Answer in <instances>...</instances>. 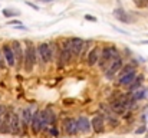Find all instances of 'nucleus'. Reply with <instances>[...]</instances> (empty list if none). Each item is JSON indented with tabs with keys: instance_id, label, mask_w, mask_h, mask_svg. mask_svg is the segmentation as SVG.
Wrapping results in <instances>:
<instances>
[{
	"instance_id": "1",
	"label": "nucleus",
	"mask_w": 148,
	"mask_h": 138,
	"mask_svg": "<svg viewBox=\"0 0 148 138\" xmlns=\"http://www.w3.org/2000/svg\"><path fill=\"white\" fill-rule=\"evenodd\" d=\"M116 58H119L118 49H116L115 46H105V47L102 49L101 55H99V60H98L101 69L105 72L106 68H108V63H111V62H112L114 59H116Z\"/></svg>"
},
{
	"instance_id": "2",
	"label": "nucleus",
	"mask_w": 148,
	"mask_h": 138,
	"mask_svg": "<svg viewBox=\"0 0 148 138\" xmlns=\"http://www.w3.org/2000/svg\"><path fill=\"white\" fill-rule=\"evenodd\" d=\"M26 49H25V53H23V68L26 72H30L36 63V50H35V46L33 43H30L29 41L26 42Z\"/></svg>"
},
{
	"instance_id": "3",
	"label": "nucleus",
	"mask_w": 148,
	"mask_h": 138,
	"mask_svg": "<svg viewBox=\"0 0 148 138\" xmlns=\"http://www.w3.org/2000/svg\"><path fill=\"white\" fill-rule=\"evenodd\" d=\"M36 58L40 59V63L42 65H46L52 62L55 58H53V50H52V46L49 43H40L36 49Z\"/></svg>"
},
{
	"instance_id": "4",
	"label": "nucleus",
	"mask_w": 148,
	"mask_h": 138,
	"mask_svg": "<svg viewBox=\"0 0 148 138\" xmlns=\"http://www.w3.org/2000/svg\"><path fill=\"white\" fill-rule=\"evenodd\" d=\"M71 58H72V52H71V43L68 39V41H63V43L59 49V58H58L59 68H63L65 65H68L71 62Z\"/></svg>"
},
{
	"instance_id": "5",
	"label": "nucleus",
	"mask_w": 148,
	"mask_h": 138,
	"mask_svg": "<svg viewBox=\"0 0 148 138\" xmlns=\"http://www.w3.org/2000/svg\"><path fill=\"white\" fill-rule=\"evenodd\" d=\"M121 68H122V59H121V58L114 59V60L111 62V65L106 68V71H105V76H106L108 79H112Z\"/></svg>"
},
{
	"instance_id": "6",
	"label": "nucleus",
	"mask_w": 148,
	"mask_h": 138,
	"mask_svg": "<svg viewBox=\"0 0 148 138\" xmlns=\"http://www.w3.org/2000/svg\"><path fill=\"white\" fill-rule=\"evenodd\" d=\"M22 131V122H20V115L12 112V118H10V128H9V134L13 135H19Z\"/></svg>"
},
{
	"instance_id": "7",
	"label": "nucleus",
	"mask_w": 148,
	"mask_h": 138,
	"mask_svg": "<svg viewBox=\"0 0 148 138\" xmlns=\"http://www.w3.org/2000/svg\"><path fill=\"white\" fill-rule=\"evenodd\" d=\"M63 131L68 135H76L79 133V127H78V121L75 118H68L63 122Z\"/></svg>"
},
{
	"instance_id": "8",
	"label": "nucleus",
	"mask_w": 148,
	"mask_h": 138,
	"mask_svg": "<svg viewBox=\"0 0 148 138\" xmlns=\"http://www.w3.org/2000/svg\"><path fill=\"white\" fill-rule=\"evenodd\" d=\"M12 50H13V55H14V60H16V65L20 68L22 65H23V49H22V45H20V42H17V41H14V42H12Z\"/></svg>"
},
{
	"instance_id": "9",
	"label": "nucleus",
	"mask_w": 148,
	"mask_h": 138,
	"mask_svg": "<svg viewBox=\"0 0 148 138\" xmlns=\"http://www.w3.org/2000/svg\"><path fill=\"white\" fill-rule=\"evenodd\" d=\"M71 43V52H72V58H78L82 53V46H84V41L81 38H72L69 39Z\"/></svg>"
},
{
	"instance_id": "10",
	"label": "nucleus",
	"mask_w": 148,
	"mask_h": 138,
	"mask_svg": "<svg viewBox=\"0 0 148 138\" xmlns=\"http://www.w3.org/2000/svg\"><path fill=\"white\" fill-rule=\"evenodd\" d=\"M40 127H42V111H35L30 122V130L33 131V134L38 135L40 133Z\"/></svg>"
},
{
	"instance_id": "11",
	"label": "nucleus",
	"mask_w": 148,
	"mask_h": 138,
	"mask_svg": "<svg viewBox=\"0 0 148 138\" xmlns=\"http://www.w3.org/2000/svg\"><path fill=\"white\" fill-rule=\"evenodd\" d=\"M32 117H33V111H32V108H30V106H27V108L22 109V112H20V122H22V127H23V128L30 127Z\"/></svg>"
},
{
	"instance_id": "12",
	"label": "nucleus",
	"mask_w": 148,
	"mask_h": 138,
	"mask_svg": "<svg viewBox=\"0 0 148 138\" xmlns=\"http://www.w3.org/2000/svg\"><path fill=\"white\" fill-rule=\"evenodd\" d=\"M1 52H3V58H4L6 63H7L9 66H14V65H16V60H14V55H13L12 46L10 45H3Z\"/></svg>"
},
{
	"instance_id": "13",
	"label": "nucleus",
	"mask_w": 148,
	"mask_h": 138,
	"mask_svg": "<svg viewBox=\"0 0 148 138\" xmlns=\"http://www.w3.org/2000/svg\"><path fill=\"white\" fill-rule=\"evenodd\" d=\"M10 118H12V111H4L3 117H1V122H0V133L1 134H9V128H10Z\"/></svg>"
},
{
	"instance_id": "14",
	"label": "nucleus",
	"mask_w": 148,
	"mask_h": 138,
	"mask_svg": "<svg viewBox=\"0 0 148 138\" xmlns=\"http://www.w3.org/2000/svg\"><path fill=\"white\" fill-rule=\"evenodd\" d=\"M78 127H79V133H84V134H88L91 130H92V127H91V122H89V119L86 118V117H79L78 119Z\"/></svg>"
},
{
	"instance_id": "15",
	"label": "nucleus",
	"mask_w": 148,
	"mask_h": 138,
	"mask_svg": "<svg viewBox=\"0 0 148 138\" xmlns=\"http://www.w3.org/2000/svg\"><path fill=\"white\" fill-rule=\"evenodd\" d=\"M99 47H94L88 55H86V63L89 65V66H94V65H97L98 63V60H99Z\"/></svg>"
},
{
	"instance_id": "16",
	"label": "nucleus",
	"mask_w": 148,
	"mask_h": 138,
	"mask_svg": "<svg viewBox=\"0 0 148 138\" xmlns=\"http://www.w3.org/2000/svg\"><path fill=\"white\" fill-rule=\"evenodd\" d=\"M91 127L95 133H102L103 131V117L102 115H95L91 121Z\"/></svg>"
},
{
	"instance_id": "17",
	"label": "nucleus",
	"mask_w": 148,
	"mask_h": 138,
	"mask_svg": "<svg viewBox=\"0 0 148 138\" xmlns=\"http://www.w3.org/2000/svg\"><path fill=\"white\" fill-rule=\"evenodd\" d=\"M114 16L119 20V22H122V23H130L131 22V17L127 14V12L125 10H122V9H115L114 10Z\"/></svg>"
},
{
	"instance_id": "18",
	"label": "nucleus",
	"mask_w": 148,
	"mask_h": 138,
	"mask_svg": "<svg viewBox=\"0 0 148 138\" xmlns=\"http://www.w3.org/2000/svg\"><path fill=\"white\" fill-rule=\"evenodd\" d=\"M137 78V73H135V71L134 72H131V73H127V75H122L121 78H119V85H125V87H128L134 79Z\"/></svg>"
},
{
	"instance_id": "19",
	"label": "nucleus",
	"mask_w": 148,
	"mask_h": 138,
	"mask_svg": "<svg viewBox=\"0 0 148 138\" xmlns=\"http://www.w3.org/2000/svg\"><path fill=\"white\" fill-rule=\"evenodd\" d=\"M132 92H134L131 95V99L132 101H138V99H143L145 96V91L144 89H135V91H132Z\"/></svg>"
},
{
	"instance_id": "20",
	"label": "nucleus",
	"mask_w": 148,
	"mask_h": 138,
	"mask_svg": "<svg viewBox=\"0 0 148 138\" xmlns=\"http://www.w3.org/2000/svg\"><path fill=\"white\" fill-rule=\"evenodd\" d=\"M3 14H4L6 17H13V16H19V12L12 10V9H4V10H3Z\"/></svg>"
},
{
	"instance_id": "21",
	"label": "nucleus",
	"mask_w": 148,
	"mask_h": 138,
	"mask_svg": "<svg viewBox=\"0 0 148 138\" xmlns=\"http://www.w3.org/2000/svg\"><path fill=\"white\" fill-rule=\"evenodd\" d=\"M135 71V68L132 66V65H127L124 69H122V75H127V73H131V72H134Z\"/></svg>"
},
{
	"instance_id": "22",
	"label": "nucleus",
	"mask_w": 148,
	"mask_h": 138,
	"mask_svg": "<svg viewBox=\"0 0 148 138\" xmlns=\"http://www.w3.org/2000/svg\"><path fill=\"white\" fill-rule=\"evenodd\" d=\"M48 130H49V133H50V134H52V135H53V137H58V134H59V133H58V130H56V127H49Z\"/></svg>"
},
{
	"instance_id": "23",
	"label": "nucleus",
	"mask_w": 148,
	"mask_h": 138,
	"mask_svg": "<svg viewBox=\"0 0 148 138\" xmlns=\"http://www.w3.org/2000/svg\"><path fill=\"white\" fill-rule=\"evenodd\" d=\"M135 3H137V6H140V7H144V6H147V0H144V1H141V0H135Z\"/></svg>"
},
{
	"instance_id": "24",
	"label": "nucleus",
	"mask_w": 148,
	"mask_h": 138,
	"mask_svg": "<svg viewBox=\"0 0 148 138\" xmlns=\"http://www.w3.org/2000/svg\"><path fill=\"white\" fill-rule=\"evenodd\" d=\"M85 19H86V20H91V22H97V17L89 16V14H86V16H85Z\"/></svg>"
},
{
	"instance_id": "25",
	"label": "nucleus",
	"mask_w": 148,
	"mask_h": 138,
	"mask_svg": "<svg viewBox=\"0 0 148 138\" xmlns=\"http://www.w3.org/2000/svg\"><path fill=\"white\" fill-rule=\"evenodd\" d=\"M4 111H6V108H4V106H0V122H1V117H3Z\"/></svg>"
},
{
	"instance_id": "26",
	"label": "nucleus",
	"mask_w": 148,
	"mask_h": 138,
	"mask_svg": "<svg viewBox=\"0 0 148 138\" xmlns=\"http://www.w3.org/2000/svg\"><path fill=\"white\" fill-rule=\"evenodd\" d=\"M19 23H20L19 20H10V22H9V25H13V26H16V25H19Z\"/></svg>"
},
{
	"instance_id": "27",
	"label": "nucleus",
	"mask_w": 148,
	"mask_h": 138,
	"mask_svg": "<svg viewBox=\"0 0 148 138\" xmlns=\"http://www.w3.org/2000/svg\"><path fill=\"white\" fill-rule=\"evenodd\" d=\"M0 68H4V60H3V56L0 53Z\"/></svg>"
},
{
	"instance_id": "28",
	"label": "nucleus",
	"mask_w": 148,
	"mask_h": 138,
	"mask_svg": "<svg viewBox=\"0 0 148 138\" xmlns=\"http://www.w3.org/2000/svg\"><path fill=\"white\" fill-rule=\"evenodd\" d=\"M26 4H27V6H32L33 9H36V10H38V6H35V4H32L30 1H26Z\"/></svg>"
},
{
	"instance_id": "29",
	"label": "nucleus",
	"mask_w": 148,
	"mask_h": 138,
	"mask_svg": "<svg viewBox=\"0 0 148 138\" xmlns=\"http://www.w3.org/2000/svg\"><path fill=\"white\" fill-rule=\"evenodd\" d=\"M39 3H50V1H53V0H38Z\"/></svg>"
},
{
	"instance_id": "30",
	"label": "nucleus",
	"mask_w": 148,
	"mask_h": 138,
	"mask_svg": "<svg viewBox=\"0 0 148 138\" xmlns=\"http://www.w3.org/2000/svg\"><path fill=\"white\" fill-rule=\"evenodd\" d=\"M147 3H148V0H147Z\"/></svg>"
}]
</instances>
